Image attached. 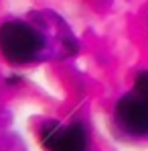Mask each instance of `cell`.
Masks as SVG:
<instances>
[{
	"mask_svg": "<svg viewBox=\"0 0 148 151\" xmlns=\"http://www.w3.org/2000/svg\"><path fill=\"white\" fill-rule=\"evenodd\" d=\"M45 47V35L26 21L10 19L0 25V53L12 65L37 61Z\"/></svg>",
	"mask_w": 148,
	"mask_h": 151,
	"instance_id": "obj_1",
	"label": "cell"
},
{
	"mask_svg": "<svg viewBox=\"0 0 148 151\" xmlns=\"http://www.w3.org/2000/svg\"><path fill=\"white\" fill-rule=\"evenodd\" d=\"M41 145L47 151H87L89 137L79 123L47 121L41 127Z\"/></svg>",
	"mask_w": 148,
	"mask_h": 151,
	"instance_id": "obj_2",
	"label": "cell"
},
{
	"mask_svg": "<svg viewBox=\"0 0 148 151\" xmlns=\"http://www.w3.org/2000/svg\"><path fill=\"white\" fill-rule=\"evenodd\" d=\"M116 123L124 133L134 137L148 135V96L130 92L116 104Z\"/></svg>",
	"mask_w": 148,
	"mask_h": 151,
	"instance_id": "obj_3",
	"label": "cell"
},
{
	"mask_svg": "<svg viewBox=\"0 0 148 151\" xmlns=\"http://www.w3.org/2000/svg\"><path fill=\"white\" fill-rule=\"evenodd\" d=\"M134 92L148 96V70H142V72H138L136 80H134Z\"/></svg>",
	"mask_w": 148,
	"mask_h": 151,
	"instance_id": "obj_4",
	"label": "cell"
}]
</instances>
